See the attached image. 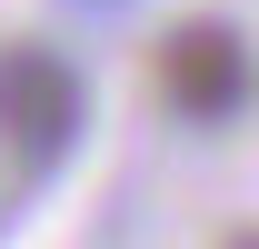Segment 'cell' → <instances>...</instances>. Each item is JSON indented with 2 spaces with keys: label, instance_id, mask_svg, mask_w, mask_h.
<instances>
[{
  "label": "cell",
  "instance_id": "obj_2",
  "mask_svg": "<svg viewBox=\"0 0 259 249\" xmlns=\"http://www.w3.org/2000/svg\"><path fill=\"white\" fill-rule=\"evenodd\" d=\"M150 80H160V100L180 110L190 130H220L249 110L259 70H249V40L229 30V20H180V30L160 40V60H150Z\"/></svg>",
  "mask_w": 259,
  "mask_h": 249
},
{
  "label": "cell",
  "instance_id": "obj_3",
  "mask_svg": "<svg viewBox=\"0 0 259 249\" xmlns=\"http://www.w3.org/2000/svg\"><path fill=\"white\" fill-rule=\"evenodd\" d=\"M90 10H120V0H90Z\"/></svg>",
  "mask_w": 259,
  "mask_h": 249
},
{
  "label": "cell",
  "instance_id": "obj_1",
  "mask_svg": "<svg viewBox=\"0 0 259 249\" xmlns=\"http://www.w3.org/2000/svg\"><path fill=\"white\" fill-rule=\"evenodd\" d=\"M80 120H90L80 70H70L50 40H10V50H0V140L20 150L30 180H50V170L80 150Z\"/></svg>",
  "mask_w": 259,
  "mask_h": 249
}]
</instances>
